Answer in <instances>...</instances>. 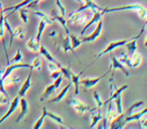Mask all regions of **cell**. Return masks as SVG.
Returning <instances> with one entry per match:
<instances>
[{
	"label": "cell",
	"mask_w": 147,
	"mask_h": 129,
	"mask_svg": "<svg viewBox=\"0 0 147 129\" xmlns=\"http://www.w3.org/2000/svg\"><path fill=\"white\" fill-rule=\"evenodd\" d=\"M119 61H120L121 63H123L124 66H127V67H129V68H131V59H130V55H129L127 53H125V51L121 53L120 57H119Z\"/></svg>",
	"instance_id": "cell-26"
},
{
	"label": "cell",
	"mask_w": 147,
	"mask_h": 129,
	"mask_svg": "<svg viewBox=\"0 0 147 129\" xmlns=\"http://www.w3.org/2000/svg\"><path fill=\"white\" fill-rule=\"evenodd\" d=\"M23 59L22 57V53H21V51L20 49H17L16 53H15V55L13 57V59H11V61H9V63H21Z\"/></svg>",
	"instance_id": "cell-36"
},
{
	"label": "cell",
	"mask_w": 147,
	"mask_h": 129,
	"mask_svg": "<svg viewBox=\"0 0 147 129\" xmlns=\"http://www.w3.org/2000/svg\"><path fill=\"white\" fill-rule=\"evenodd\" d=\"M31 66H32V70H37L40 71L41 70V59L40 57H36L31 63Z\"/></svg>",
	"instance_id": "cell-37"
},
{
	"label": "cell",
	"mask_w": 147,
	"mask_h": 129,
	"mask_svg": "<svg viewBox=\"0 0 147 129\" xmlns=\"http://www.w3.org/2000/svg\"><path fill=\"white\" fill-rule=\"evenodd\" d=\"M24 36H25L24 29L21 26L15 27V28L13 29V37H16V38H18V39H23Z\"/></svg>",
	"instance_id": "cell-32"
},
{
	"label": "cell",
	"mask_w": 147,
	"mask_h": 129,
	"mask_svg": "<svg viewBox=\"0 0 147 129\" xmlns=\"http://www.w3.org/2000/svg\"><path fill=\"white\" fill-rule=\"evenodd\" d=\"M113 102H114L115 108H116V111L118 114L123 112V108H122V97H121V94L118 95L115 99H113Z\"/></svg>",
	"instance_id": "cell-29"
},
{
	"label": "cell",
	"mask_w": 147,
	"mask_h": 129,
	"mask_svg": "<svg viewBox=\"0 0 147 129\" xmlns=\"http://www.w3.org/2000/svg\"><path fill=\"white\" fill-rule=\"evenodd\" d=\"M83 72H84V70L81 71L80 74L78 75H75L74 73H71V85H74L75 86V95H79V88H80V78L81 76L83 75Z\"/></svg>",
	"instance_id": "cell-18"
},
{
	"label": "cell",
	"mask_w": 147,
	"mask_h": 129,
	"mask_svg": "<svg viewBox=\"0 0 147 129\" xmlns=\"http://www.w3.org/2000/svg\"><path fill=\"white\" fill-rule=\"evenodd\" d=\"M19 98H20V97L17 96V97H15L11 102H9V108H8V110L6 111V113H5V114L0 118V124H1L2 122H4V121L6 120V119L8 118V117L17 109L18 104H19Z\"/></svg>",
	"instance_id": "cell-10"
},
{
	"label": "cell",
	"mask_w": 147,
	"mask_h": 129,
	"mask_svg": "<svg viewBox=\"0 0 147 129\" xmlns=\"http://www.w3.org/2000/svg\"><path fill=\"white\" fill-rule=\"evenodd\" d=\"M59 71H61V75H63L65 78H67V80H71V68L69 67H63V66H61L59 67Z\"/></svg>",
	"instance_id": "cell-34"
},
{
	"label": "cell",
	"mask_w": 147,
	"mask_h": 129,
	"mask_svg": "<svg viewBox=\"0 0 147 129\" xmlns=\"http://www.w3.org/2000/svg\"><path fill=\"white\" fill-rule=\"evenodd\" d=\"M93 97H94L95 101H96V108L97 109H101L104 105H103V101L101 100V97L100 95H99V93L97 92V91H94V93H93Z\"/></svg>",
	"instance_id": "cell-35"
},
{
	"label": "cell",
	"mask_w": 147,
	"mask_h": 129,
	"mask_svg": "<svg viewBox=\"0 0 147 129\" xmlns=\"http://www.w3.org/2000/svg\"><path fill=\"white\" fill-rule=\"evenodd\" d=\"M110 72H111V68H109V70L101 77H97V78H86V79H83V80H80V85L81 86H84V88L86 89V90L91 89L94 86H96V85L98 84L104 77H106L107 74H109Z\"/></svg>",
	"instance_id": "cell-6"
},
{
	"label": "cell",
	"mask_w": 147,
	"mask_h": 129,
	"mask_svg": "<svg viewBox=\"0 0 147 129\" xmlns=\"http://www.w3.org/2000/svg\"><path fill=\"white\" fill-rule=\"evenodd\" d=\"M107 104H108V109H107L105 119H106L107 122L110 123L111 121H112L113 119H114L115 117L118 115V113H117V111H116V108H115V105H114V102H113V100L112 101H109Z\"/></svg>",
	"instance_id": "cell-16"
},
{
	"label": "cell",
	"mask_w": 147,
	"mask_h": 129,
	"mask_svg": "<svg viewBox=\"0 0 147 129\" xmlns=\"http://www.w3.org/2000/svg\"><path fill=\"white\" fill-rule=\"evenodd\" d=\"M61 82H63V75L61 74L59 77H57V79H55V82L53 83V86H55V90H57V89H59V87L61 86Z\"/></svg>",
	"instance_id": "cell-41"
},
{
	"label": "cell",
	"mask_w": 147,
	"mask_h": 129,
	"mask_svg": "<svg viewBox=\"0 0 147 129\" xmlns=\"http://www.w3.org/2000/svg\"><path fill=\"white\" fill-rule=\"evenodd\" d=\"M71 81H69V83L67 85V86L65 87V88L63 89V90L61 91V93H59V94L57 95V96H55V98L49 99V102H51V103H57V102H61V101L63 100V98H65V94H67V91H69V89L71 88Z\"/></svg>",
	"instance_id": "cell-20"
},
{
	"label": "cell",
	"mask_w": 147,
	"mask_h": 129,
	"mask_svg": "<svg viewBox=\"0 0 147 129\" xmlns=\"http://www.w3.org/2000/svg\"><path fill=\"white\" fill-rule=\"evenodd\" d=\"M19 105H20L21 110H20V114L18 115V117L16 119L17 122H20L26 116L27 113H28V102H27V100L24 97H20L19 98Z\"/></svg>",
	"instance_id": "cell-15"
},
{
	"label": "cell",
	"mask_w": 147,
	"mask_h": 129,
	"mask_svg": "<svg viewBox=\"0 0 147 129\" xmlns=\"http://www.w3.org/2000/svg\"><path fill=\"white\" fill-rule=\"evenodd\" d=\"M61 74V71H59V69H57V70L53 71V72H51V79H53V80H55V79H57V77H59Z\"/></svg>",
	"instance_id": "cell-43"
},
{
	"label": "cell",
	"mask_w": 147,
	"mask_h": 129,
	"mask_svg": "<svg viewBox=\"0 0 147 129\" xmlns=\"http://www.w3.org/2000/svg\"><path fill=\"white\" fill-rule=\"evenodd\" d=\"M102 29H103V21H102V19H101V20H99L98 22H97V26H96V28L94 29V31H93L90 35H88V36L83 37L82 41L83 43H92V41H96L101 35Z\"/></svg>",
	"instance_id": "cell-7"
},
{
	"label": "cell",
	"mask_w": 147,
	"mask_h": 129,
	"mask_svg": "<svg viewBox=\"0 0 147 129\" xmlns=\"http://www.w3.org/2000/svg\"><path fill=\"white\" fill-rule=\"evenodd\" d=\"M55 3H57V7H59V13L63 16H65V7L61 4V0H55Z\"/></svg>",
	"instance_id": "cell-40"
},
{
	"label": "cell",
	"mask_w": 147,
	"mask_h": 129,
	"mask_svg": "<svg viewBox=\"0 0 147 129\" xmlns=\"http://www.w3.org/2000/svg\"><path fill=\"white\" fill-rule=\"evenodd\" d=\"M67 104L73 107V108L75 109V111L80 115L85 114L87 111H90V109H91L90 106L85 104V103L82 102L81 100H79V99H77V98H71V97L67 99Z\"/></svg>",
	"instance_id": "cell-3"
},
{
	"label": "cell",
	"mask_w": 147,
	"mask_h": 129,
	"mask_svg": "<svg viewBox=\"0 0 147 129\" xmlns=\"http://www.w3.org/2000/svg\"><path fill=\"white\" fill-rule=\"evenodd\" d=\"M91 17H92L91 13H84L83 11H75V12L69 14L67 22L75 23V24L79 25H85L90 20Z\"/></svg>",
	"instance_id": "cell-2"
},
{
	"label": "cell",
	"mask_w": 147,
	"mask_h": 129,
	"mask_svg": "<svg viewBox=\"0 0 147 129\" xmlns=\"http://www.w3.org/2000/svg\"><path fill=\"white\" fill-rule=\"evenodd\" d=\"M45 115H47V117H49V118L53 119V121H55V122L59 123V124H63V118H61V116H59L57 114H55V113L51 112V111H47V112H45Z\"/></svg>",
	"instance_id": "cell-31"
},
{
	"label": "cell",
	"mask_w": 147,
	"mask_h": 129,
	"mask_svg": "<svg viewBox=\"0 0 147 129\" xmlns=\"http://www.w3.org/2000/svg\"><path fill=\"white\" fill-rule=\"evenodd\" d=\"M29 73H28V76H27L26 80L23 82V84L21 85L20 89L18 91V96L19 97H24L26 92L29 90V88L31 87V75H32V69H29Z\"/></svg>",
	"instance_id": "cell-14"
},
{
	"label": "cell",
	"mask_w": 147,
	"mask_h": 129,
	"mask_svg": "<svg viewBox=\"0 0 147 129\" xmlns=\"http://www.w3.org/2000/svg\"><path fill=\"white\" fill-rule=\"evenodd\" d=\"M55 86H53V84L47 85V86L45 87V92H43V94L41 95L39 101H40V102H42V101L47 100V98H49V97H51V95L55 93Z\"/></svg>",
	"instance_id": "cell-24"
},
{
	"label": "cell",
	"mask_w": 147,
	"mask_h": 129,
	"mask_svg": "<svg viewBox=\"0 0 147 129\" xmlns=\"http://www.w3.org/2000/svg\"><path fill=\"white\" fill-rule=\"evenodd\" d=\"M33 0H23V1H21L20 3H18V4L14 5V6H10V7H7V8H3L2 11L3 12H6V11H9V10H12L10 12V14H12V13H14L15 11H17L18 9L22 8V7H25L28 3L32 2Z\"/></svg>",
	"instance_id": "cell-21"
},
{
	"label": "cell",
	"mask_w": 147,
	"mask_h": 129,
	"mask_svg": "<svg viewBox=\"0 0 147 129\" xmlns=\"http://www.w3.org/2000/svg\"><path fill=\"white\" fill-rule=\"evenodd\" d=\"M9 97L7 95L3 94L2 92H0V105H5V104H9Z\"/></svg>",
	"instance_id": "cell-39"
},
{
	"label": "cell",
	"mask_w": 147,
	"mask_h": 129,
	"mask_svg": "<svg viewBox=\"0 0 147 129\" xmlns=\"http://www.w3.org/2000/svg\"><path fill=\"white\" fill-rule=\"evenodd\" d=\"M146 113H147L146 108H143V110L140 111V112L132 113V114L128 115V116L126 117V119H125V121H126V123L130 122V121H138V120H140L143 116H145Z\"/></svg>",
	"instance_id": "cell-22"
},
{
	"label": "cell",
	"mask_w": 147,
	"mask_h": 129,
	"mask_svg": "<svg viewBox=\"0 0 147 129\" xmlns=\"http://www.w3.org/2000/svg\"><path fill=\"white\" fill-rule=\"evenodd\" d=\"M90 114H91V128H94L96 127V125L102 120L103 115L101 113V109H97V108H91L90 109Z\"/></svg>",
	"instance_id": "cell-12"
},
{
	"label": "cell",
	"mask_w": 147,
	"mask_h": 129,
	"mask_svg": "<svg viewBox=\"0 0 147 129\" xmlns=\"http://www.w3.org/2000/svg\"><path fill=\"white\" fill-rule=\"evenodd\" d=\"M59 37H61V39H59V47H61V49H63V51H65V53H67L69 51H71L74 55H76V53H75V51H74V49H71V41H69V35L67 34V36H63L61 34H59Z\"/></svg>",
	"instance_id": "cell-13"
},
{
	"label": "cell",
	"mask_w": 147,
	"mask_h": 129,
	"mask_svg": "<svg viewBox=\"0 0 147 129\" xmlns=\"http://www.w3.org/2000/svg\"><path fill=\"white\" fill-rule=\"evenodd\" d=\"M126 41H127L126 39H120V41H112V43H110L108 47H106L102 51H101V53H99L98 55H96V57H95V59L90 63V65H89L88 67H87V68H89L90 66H92L93 63H94L95 61H96L97 59H99V57H102V55H106V53H109L110 51H113L114 49H118V47H123V45L126 43Z\"/></svg>",
	"instance_id": "cell-4"
},
{
	"label": "cell",
	"mask_w": 147,
	"mask_h": 129,
	"mask_svg": "<svg viewBox=\"0 0 147 129\" xmlns=\"http://www.w3.org/2000/svg\"><path fill=\"white\" fill-rule=\"evenodd\" d=\"M105 14V12H104V10H101V11H98V12H95V13H93V15H92V17L90 18V20L88 21V22L85 24V27L82 29V31H81V35H83V34H85V32H86V30L88 28H90L91 26H92L94 23H97L99 20H101L102 19V17H103V15Z\"/></svg>",
	"instance_id": "cell-9"
},
{
	"label": "cell",
	"mask_w": 147,
	"mask_h": 129,
	"mask_svg": "<svg viewBox=\"0 0 147 129\" xmlns=\"http://www.w3.org/2000/svg\"><path fill=\"white\" fill-rule=\"evenodd\" d=\"M109 53H110V57H111V66H110V68H111V71H113L110 81H112L113 78H114V74H115V71H116V70H121L125 74V76L129 77V72L126 70V69H125L124 65H123V63H121L120 61H119V59H117V57H115L114 55H113L112 51H110Z\"/></svg>",
	"instance_id": "cell-5"
},
{
	"label": "cell",
	"mask_w": 147,
	"mask_h": 129,
	"mask_svg": "<svg viewBox=\"0 0 147 129\" xmlns=\"http://www.w3.org/2000/svg\"><path fill=\"white\" fill-rule=\"evenodd\" d=\"M38 53H40L42 57H45V59H47V61H51V63H55V65L57 66V68H59V67L61 66V63H59V61H57V59H55V57H53V55L49 53V51L47 49V47H43V45H40V47H39V49H38Z\"/></svg>",
	"instance_id": "cell-17"
},
{
	"label": "cell",
	"mask_w": 147,
	"mask_h": 129,
	"mask_svg": "<svg viewBox=\"0 0 147 129\" xmlns=\"http://www.w3.org/2000/svg\"><path fill=\"white\" fill-rule=\"evenodd\" d=\"M131 59V68H137L141 65L142 63V55L139 51H134L132 55H130Z\"/></svg>",
	"instance_id": "cell-19"
},
{
	"label": "cell",
	"mask_w": 147,
	"mask_h": 129,
	"mask_svg": "<svg viewBox=\"0 0 147 129\" xmlns=\"http://www.w3.org/2000/svg\"><path fill=\"white\" fill-rule=\"evenodd\" d=\"M105 14L109 12H118V11H123V10H136L138 12L139 16L145 20L147 15V10L145 8L144 5L140 4V3H133V4H127L123 5V6L119 7H113V8H103Z\"/></svg>",
	"instance_id": "cell-1"
},
{
	"label": "cell",
	"mask_w": 147,
	"mask_h": 129,
	"mask_svg": "<svg viewBox=\"0 0 147 129\" xmlns=\"http://www.w3.org/2000/svg\"><path fill=\"white\" fill-rule=\"evenodd\" d=\"M45 26H47V23L40 19V21H39V24H38V28H37L36 36H35V39H36L37 41H40L41 34H42V32H43V30H45Z\"/></svg>",
	"instance_id": "cell-33"
},
{
	"label": "cell",
	"mask_w": 147,
	"mask_h": 129,
	"mask_svg": "<svg viewBox=\"0 0 147 129\" xmlns=\"http://www.w3.org/2000/svg\"><path fill=\"white\" fill-rule=\"evenodd\" d=\"M39 47H40V41H37L36 39H35V37H30L29 41L26 43L27 49H30L31 51H34V53L38 51Z\"/></svg>",
	"instance_id": "cell-23"
},
{
	"label": "cell",
	"mask_w": 147,
	"mask_h": 129,
	"mask_svg": "<svg viewBox=\"0 0 147 129\" xmlns=\"http://www.w3.org/2000/svg\"><path fill=\"white\" fill-rule=\"evenodd\" d=\"M77 2H78V3H80V4H82L83 0H77Z\"/></svg>",
	"instance_id": "cell-46"
},
{
	"label": "cell",
	"mask_w": 147,
	"mask_h": 129,
	"mask_svg": "<svg viewBox=\"0 0 147 129\" xmlns=\"http://www.w3.org/2000/svg\"><path fill=\"white\" fill-rule=\"evenodd\" d=\"M51 18L53 19V20H57L59 23L61 24V26L63 27V29H65V31L67 32V34L69 35V27H67V19H65V17L63 16V15H61V13L59 12V10H57V9L53 8V10H51Z\"/></svg>",
	"instance_id": "cell-8"
},
{
	"label": "cell",
	"mask_w": 147,
	"mask_h": 129,
	"mask_svg": "<svg viewBox=\"0 0 147 129\" xmlns=\"http://www.w3.org/2000/svg\"><path fill=\"white\" fill-rule=\"evenodd\" d=\"M33 14L34 15H36V16H38L39 18L41 19V20H43L45 21L47 24H51V23L53 22V20L49 16H47L45 13H43V12H41V11H33Z\"/></svg>",
	"instance_id": "cell-28"
},
{
	"label": "cell",
	"mask_w": 147,
	"mask_h": 129,
	"mask_svg": "<svg viewBox=\"0 0 147 129\" xmlns=\"http://www.w3.org/2000/svg\"><path fill=\"white\" fill-rule=\"evenodd\" d=\"M49 71L51 72H53V71H55V70H57V66L55 65V63H51V61H49Z\"/></svg>",
	"instance_id": "cell-44"
},
{
	"label": "cell",
	"mask_w": 147,
	"mask_h": 129,
	"mask_svg": "<svg viewBox=\"0 0 147 129\" xmlns=\"http://www.w3.org/2000/svg\"><path fill=\"white\" fill-rule=\"evenodd\" d=\"M20 80V78L17 76H12V75H8L6 78L3 80V85L4 86H10V85L14 84V83H17L18 81Z\"/></svg>",
	"instance_id": "cell-27"
},
{
	"label": "cell",
	"mask_w": 147,
	"mask_h": 129,
	"mask_svg": "<svg viewBox=\"0 0 147 129\" xmlns=\"http://www.w3.org/2000/svg\"><path fill=\"white\" fill-rule=\"evenodd\" d=\"M69 41H71V49H73L74 51H75L77 47H80V45L83 43L82 39H80L78 36H77V35L74 34V33L69 32Z\"/></svg>",
	"instance_id": "cell-25"
},
{
	"label": "cell",
	"mask_w": 147,
	"mask_h": 129,
	"mask_svg": "<svg viewBox=\"0 0 147 129\" xmlns=\"http://www.w3.org/2000/svg\"><path fill=\"white\" fill-rule=\"evenodd\" d=\"M45 112H47V108H45V107H43V108H42V115H41V116L39 117V118L37 119L36 121H35L34 125L32 126L34 129H39L41 126H42V123H43V121H45V118L47 117V115H45Z\"/></svg>",
	"instance_id": "cell-30"
},
{
	"label": "cell",
	"mask_w": 147,
	"mask_h": 129,
	"mask_svg": "<svg viewBox=\"0 0 147 129\" xmlns=\"http://www.w3.org/2000/svg\"><path fill=\"white\" fill-rule=\"evenodd\" d=\"M19 10V15H20V18L22 19L23 23H25L26 24L27 22H28V14H27V9L26 8H20L18 9Z\"/></svg>",
	"instance_id": "cell-38"
},
{
	"label": "cell",
	"mask_w": 147,
	"mask_h": 129,
	"mask_svg": "<svg viewBox=\"0 0 147 129\" xmlns=\"http://www.w3.org/2000/svg\"><path fill=\"white\" fill-rule=\"evenodd\" d=\"M39 1H40V0H33L32 2L28 3L25 7H26V8H35V7L37 6V4L39 3Z\"/></svg>",
	"instance_id": "cell-42"
},
{
	"label": "cell",
	"mask_w": 147,
	"mask_h": 129,
	"mask_svg": "<svg viewBox=\"0 0 147 129\" xmlns=\"http://www.w3.org/2000/svg\"><path fill=\"white\" fill-rule=\"evenodd\" d=\"M83 1L85 2V4L82 5L77 11H84V10H86V9H91L92 12L95 13V12H98V11H101L103 9L102 7L99 6V5L95 2L94 0H83Z\"/></svg>",
	"instance_id": "cell-11"
},
{
	"label": "cell",
	"mask_w": 147,
	"mask_h": 129,
	"mask_svg": "<svg viewBox=\"0 0 147 129\" xmlns=\"http://www.w3.org/2000/svg\"><path fill=\"white\" fill-rule=\"evenodd\" d=\"M2 9H3L2 4H1V3H0V11H2ZM2 12H3V11H2Z\"/></svg>",
	"instance_id": "cell-45"
}]
</instances>
